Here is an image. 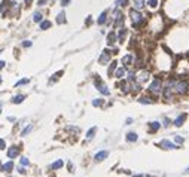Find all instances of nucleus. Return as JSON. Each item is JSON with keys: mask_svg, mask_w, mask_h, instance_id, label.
<instances>
[{"mask_svg": "<svg viewBox=\"0 0 189 177\" xmlns=\"http://www.w3.org/2000/svg\"><path fill=\"white\" fill-rule=\"evenodd\" d=\"M139 101H140L141 104H152V103H153V100H151L149 97H140Z\"/></svg>", "mask_w": 189, "mask_h": 177, "instance_id": "nucleus-26", "label": "nucleus"}, {"mask_svg": "<svg viewBox=\"0 0 189 177\" xmlns=\"http://www.w3.org/2000/svg\"><path fill=\"white\" fill-rule=\"evenodd\" d=\"M106 21H107V12H103V14L98 17V21H97V22H98L100 25H103Z\"/></svg>", "mask_w": 189, "mask_h": 177, "instance_id": "nucleus-22", "label": "nucleus"}, {"mask_svg": "<svg viewBox=\"0 0 189 177\" xmlns=\"http://www.w3.org/2000/svg\"><path fill=\"white\" fill-rule=\"evenodd\" d=\"M24 98H25V95H22V94H19V95H15L14 98H12V103L14 104H19V103H22L24 101Z\"/></svg>", "mask_w": 189, "mask_h": 177, "instance_id": "nucleus-15", "label": "nucleus"}, {"mask_svg": "<svg viewBox=\"0 0 189 177\" xmlns=\"http://www.w3.org/2000/svg\"><path fill=\"white\" fill-rule=\"evenodd\" d=\"M95 131H97V128H95V127H93V128H91V129L88 131V133H87V140H91V139H93L94 134H95Z\"/></svg>", "mask_w": 189, "mask_h": 177, "instance_id": "nucleus-29", "label": "nucleus"}, {"mask_svg": "<svg viewBox=\"0 0 189 177\" xmlns=\"http://www.w3.org/2000/svg\"><path fill=\"white\" fill-rule=\"evenodd\" d=\"M125 67H118V69H115V71H113V75L118 77V79H122L124 76H125Z\"/></svg>", "mask_w": 189, "mask_h": 177, "instance_id": "nucleus-11", "label": "nucleus"}, {"mask_svg": "<svg viewBox=\"0 0 189 177\" xmlns=\"http://www.w3.org/2000/svg\"><path fill=\"white\" fill-rule=\"evenodd\" d=\"M91 21H93V18L88 17V18H87V24H91Z\"/></svg>", "mask_w": 189, "mask_h": 177, "instance_id": "nucleus-42", "label": "nucleus"}, {"mask_svg": "<svg viewBox=\"0 0 189 177\" xmlns=\"http://www.w3.org/2000/svg\"><path fill=\"white\" fill-rule=\"evenodd\" d=\"M159 127H161V124H159V122H156V121L151 122V125H149V128H151L152 133H153V131H158V129H159Z\"/></svg>", "mask_w": 189, "mask_h": 177, "instance_id": "nucleus-23", "label": "nucleus"}, {"mask_svg": "<svg viewBox=\"0 0 189 177\" xmlns=\"http://www.w3.org/2000/svg\"><path fill=\"white\" fill-rule=\"evenodd\" d=\"M61 167H63V161H61V159L55 161V162L51 165V168H52V170H58V168H61Z\"/></svg>", "mask_w": 189, "mask_h": 177, "instance_id": "nucleus-28", "label": "nucleus"}, {"mask_svg": "<svg viewBox=\"0 0 189 177\" xmlns=\"http://www.w3.org/2000/svg\"><path fill=\"white\" fill-rule=\"evenodd\" d=\"M186 119V115H182V116H179L177 119L174 121V125L176 127H182V124H183V121Z\"/></svg>", "mask_w": 189, "mask_h": 177, "instance_id": "nucleus-21", "label": "nucleus"}, {"mask_svg": "<svg viewBox=\"0 0 189 177\" xmlns=\"http://www.w3.org/2000/svg\"><path fill=\"white\" fill-rule=\"evenodd\" d=\"M31 129H33V125H28V127H25L22 131H21V135H27L28 133H30V131Z\"/></svg>", "mask_w": 189, "mask_h": 177, "instance_id": "nucleus-30", "label": "nucleus"}, {"mask_svg": "<svg viewBox=\"0 0 189 177\" xmlns=\"http://www.w3.org/2000/svg\"><path fill=\"white\" fill-rule=\"evenodd\" d=\"M107 156H109V152H107V150H101V152L95 153L94 158H95V161H97V162H100V161H104V159L107 158Z\"/></svg>", "mask_w": 189, "mask_h": 177, "instance_id": "nucleus-9", "label": "nucleus"}, {"mask_svg": "<svg viewBox=\"0 0 189 177\" xmlns=\"http://www.w3.org/2000/svg\"><path fill=\"white\" fill-rule=\"evenodd\" d=\"M95 88L100 91V92L103 94V95H109L110 94V91H109V88L104 85L101 81H100V77H95Z\"/></svg>", "mask_w": 189, "mask_h": 177, "instance_id": "nucleus-4", "label": "nucleus"}, {"mask_svg": "<svg viewBox=\"0 0 189 177\" xmlns=\"http://www.w3.org/2000/svg\"><path fill=\"white\" fill-rule=\"evenodd\" d=\"M98 63L100 64H107V63H110V52H109V49H104V52L100 55V58H98Z\"/></svg>", "mask_w": 189, "mask_h": 177, "instance_id": "nucleus-6", "label": "nucleus"}, {"mask_svg": "<svg viewBox=\"0 0 189 177\" xmlns=\"http://www.w3.org/2000/svg\"><path fill=\"white\" fill-rule=\"evenodd\" d=\"M149 76H151V75H149L147 71L141 70V71H139V75H135V82H139L141 85V83H145V82L149 81Z\"/></svg>", "mask_w": 189, "mask_h": 177, "instance_id": "nucleus-5", "label": "nucleus"}, {"mask_svg": "<svg viewBox=\"0 0 189 177\" xmlns=\"http://www.w3.org/2000/svg\"><path fill=\"white\" fill-rule=\"evenodd\" d=\"M19 162H21V165H22V167H27L28 164H30V161H28L27 158H21V161H19Z\"/></svg>", "mask_w": 189, "mask_h": 177, "instance_id": "nucleus-34", "label": "nucleus"}, {"mask_svg": "<svg viewBox=\"0 0 189 177\" xmlns=\"http://www.w3.org/2000/svg\"><path fill=\"white\" fill-rule=\"evenodd\" d=\"M147 91H149L151 94H153V95H159L161 91H162V82H161V79L155 77L153 82L151 83V87L147 88Z\"/></svg>", "mask_w": 189, "mask_h": 177, "instance_id": "nucleus-1", "label": "nucleus"}, {"mask_svg": "<svg viewBox=\"0 0 189 177\" xmlns=\"http://www.w3.org/2000/svg\"><path fill=\"white\" fill-rule=\"evenodd\" d=\"M115 69H116V61H112V63H110V65H109V69H107V73H109V76H112V75H113Z\"/></svg>", "mask_w": 189, "mask_h": 177, "instance_id": "nucleus-25", "label": "nucleus"}, {"mask_svg": "<svg viewBox=\"0 0 189 177\" xmlns=\"http://www.w3.org/2000/svg\"><path fill=\"white\" fill-rule=\"evenodd\" d=\"M12 170H14V162H12V161H8V162H6V164H3V165H2V171H12Z\"/></svg>", "mask_w": 189, "mask_h": 177, "instance_id": "nucleus-13", "label": "nucleus"}, {"mask_svg": "<svg viewBox=\"0 0 189 177\" xmlns=\"http://www.w3.org/2000/svg\"><path fill=\"white\" fill-rule=\"evenodd\" d=\"M28 82H30L28 79H21V81H18V82L15 83V87H17V88H19V87H21V85H27Z\"/></svg>", "mask_w": 189, "mask_h": 177, "instance_id": "nucleus-31", "label": "nucleus"}, {"mask_svg": "<svg viewBox=\"0 0 189 177\" xmlns=\"http://www.w3.org/2000/svg\"><path fill=\"white\" fill-rule=\"evenodd\" d=\"M128 0H116V6H127Z\"/></svg>", "mask_w": 189, "mask_h": 177, "instance_id": "nucleus-32", "label": "nucleus"}, {"mask_svg": "<svg viewBox=\"0 0 189 177\" xmlns=\"http://www.w3.org/2000/svg\"><path fill=\"white\" fill-rule=\"evenodd\" d=\"M130 15H131V21H133V25H134V27H139V25H141L143 22H145V17H143L139 11L131 9Z\"/></svg>", "mask_w": 189, "mask_h": 177, "instance_id": "nucleus-2", "label": "nucleus"}, {"mask_svg": "<svg viewBox=\"0 0 189 177\" xmlns=\"http://www.w3.org/2000/svg\"><path fill=\"white\" fill-rule=\"evenodd\" d=\"M158 2L159 0H149V6H151V8H156V6H158Z\"/></svg>", "mask_w": 189, "mask_h": 177, "instance_id": "nucleus-33", "label": "nucleus"}, {"mask_svg": "<svg viewBox=\"0 0 189 177\" xmlns=\"http://www.w3.org/2000/svg\"><path fill=\"white\" fill-rule=\"evenodd\" d=\"M133 6L135 11H140L145 8V0H133Z\"/></svg>", "mask_w": 189, "mask_h": 177, "instance_id": "nucleus-12", "label": "nucleus"}, {"mask_svg": "<svg viewBox=\"0 0 189 177\" xmlns=\"http://www.w3.org/2000/svg\"><path fill=\"white\" fill-rule=\"evenodd\" d=\"M43 19V14L42 12H34V15H33V21L34 22H40Z\"/></svg>", "mask_w": 189, "mask_h": 177, "instance_id": "nucleus-20", "label": "nucleus"}, {"mask_svg": "<svg viewBox=\"0 0 189 177\" xmlns=\"http://www.w3.org/2000/svg\"><path fill=\"white\" fill-rule=\"evenodd\" d=\"M52 2H55V0H52Z\"/></svg>", "mask_w": 189, "mask_h": 177, "instance_id": "nucleus-47", "label": "nucleus"}, {"mask_svg": "<svg viewBox=\"0 0 189 177\" xmlns=\"http://www.w3.org/2000/svg\"><path fill=\"white\" fill-rule=\"evenodd\" d=\"M137 140V134L135 133H128L127 134V141H135Z\"/></svg>", "mask_w": 189, "mask_h": 177, "instance_id": "nucleus-27", "label": "nucleus"}, {"mask_svg": "<svg viewBox=\"0 0 189 177\" xmlns=\"http://www.w3.org/2000/svg\"><path fill=\"white\" fill-rule=\"evenodd\" d=\"M5 65H6V63H5L3 60H0V70H2V69L5 67Z\"/></svg>", "mask_w": 189, "mask_h": 177, "instance_id": "nucleus-41", "label": "nucleus"}, {"mask_svg": "<svg viewBox=\"0 0 189 177\" xmlns=\"http://www.w3.org/2000/svg\"><path fill=\"white\" fill-rule=\"evenodd\" d=\"M39 6H43V5H46V0H39Z\"/></svg>", "mask_w": 189, "mask_h": 177, "instance_id": "nucleus-40", "label": "nucleus"}, {"mask_svg": "<svg viewBox=\"0 0 189 177\" xmlns=\"http://www.w3.org/2000/svg\"><path fill=\"white\" fill-rule=\"evenodd\" d=\"M101 104H103L101 100H94V101H93V106H95V107H97V106H101Z\"/></svg>", "mask_w": 189, "mask_h": 177, "instance_id": "nucleus-36", "label": "nucleus"}, {"mask_svg": "<svg viewBox=\"0 0 189 177\" xmlns=\"http://www.w3.org/2000/svg\"><path fill=\"white\" fill-rule=\"evenodd\" d=\"M173 89H174V94H179V95L185 94L188 91V82H185V81H176Z\"/></svg>", "mask_w": 189, "mask_h": 177, "instance_id": "nucleus-3", "label": "nucleus"}, {"mask_svg": "<svg viewBox=\"0 0 189 177\" xmlns=\"http://www.w3.org/2000/svg\"><path fill=\"white\" fill-rule=\"evenodd\" d=\"M51 177H55V176H51Z\"/></svg>", "mask_w": 189, "mask_h": 177, "instance_id": "nucleus-45", "label": "nucleus"}, {"mask_svg": "<svg viewBox=\"0 0 189 177\" xmlns=\"http://www.w3.org/2000/svg\"><path fill=\"white\" fill-rule=\"evenodd\" d=\"M133 61H134V57L131 55V54H128V55H125L122 58V64H124V67H128V65H131L133 64Z\"/></svg>", "mask_w": 189, "mask_h": 177, "instance_id": "nucleus-8", "label": "nucleus"}, {"mask_svg": "<svg viewBox=\"0 0 189 177\" xmlns=\"http://www.w3.org/2000/svg\"><path fill=\"white\" fill-rule=\"evenodd\" d=\"M70 3V0H63V2H61V6H67Z\"/></svg>", "mask_w": 189, "mask_h": 177, "instance_id": "nucleus-39", "label": "nucleus"}, {"mask_svg": "<svg viewBox=\"0 0 189 177\" xmlns=\"http://www.w3.org/2000/svg\"><path fill=\"white\" fill-rule=\"evenodd\" d=\"M185 173H186V174H189V167L186 168V171H185Z\"/></svg>", "mask_w": 189, "mask_h": 177, "instance_id": "nucleus-44", "label": "nucleus"}, {"mask_svg": "<svg viewBox=\"0 0 189 177\" xmlns=\"http://www.w3.org/2000/svg\"><path fill=\"white\" fill-rule=\"evenodd\" d=\"M125 36H127V30L121 27V30H119V33H118V36H116V37H118L119 42H124V40H125Z\"/></svg>", "mask_w": 189, "mask_h": 177, "instance_id": "nucleus-14", "label": "nucleus"}, {"mask_svg": "<svg viewBox=\"0 0 189 177\" xmlns=\"http://www.w3.org/2000/svg\"><path fill=\"white\" fill-rule=\"evenodd\" d=\"M119 87H121V89H122V92H124V94H127L128 91H130V85H128V82H125V81H122Z\"/></svg>", "mask_w": 189, "mask_h": 177, "instance_id": "nucleus-19", "label": "nucleus"}, {"mask_svg": "<svg viewBox=\"0 0 189 177\" xmlns=\"http://www.w3.org/2000/svg\"><path fill=\"white\" fill-rule=\"evenodd\" d=\"M19 155V147L18 146H11L9 150H8V158H17V156Z\"/></svg>", "mask_w": 189, "mask_h": 177, "instance_id": "nucleus-7", "label": "nucleus"}, {"mask_svg": "<svg viewBox=\"0 0 189 177\" xmlns=\"http://www.w3.org/2000/svg\"><path fill=\"white\" fill-rule=\"evenodd\" d=\"M5 146H6L5 140H2V139H0V149H5Z\"/></svg>", "mask_w": 189, "mask_h": 177, "instance_id": "nucleus-38", "label": "nucleus"}, {"mask_svg": "<svg viewBox=\"0 0 189 177\" xmlns=\"http://www.w3.org/2000/svg\"><path fill=\"white\" fill-rule=\"evenodd\" d=\"M0 113H2V110H0Z\"/></svg>", "mask_w": 189, "mask_h": 177, "instance_id": "nucleus-48", "label": "nucleus"}, {"mask_svg": "<svg viewBox=\"0 0 189 177\" xmlns=\"http://www.w3.org/2000/svg\"><path fill=\"white\" fill-rule=\"evenodd\" d=\"M140 89H141V87H140L139 82H131V91H133L134 94H137Z\"/></svg>", "mask_w": 189, "mask_h": 177, "instance_id": "nucleus-17", "label": "nucleus"}, {"mask_svg": "<svg viewBox=\"0 0 189 177\" xmlns=\"http://www.w3.org/2000/svg\"><path fill=\"white\" fill-rule=\"evenodd\" d=\"M115 39H116V34H115V33H113V31L109 33V34H107V43H109V45H113V43H115Z\"/></svg>", "mask_w": 189, "mask_h": 177, "instance_id": "nucleus-24", "label": "nucleus"}, {"mask_svg": "<svg viewBox=\"0 0 189 177\" xmlns=\"http://www.w3.org/2000/svg\"><path fill=\"white\" fill-rule=\"evenodd\" d=\"M31 46V42L30 40H24L22 42V48H30Z\"/></svg>", "mask_w": 189, "mask_h": 177, "instance_id": "nucleus-35", "label": "nucleus"}, {"mask_svg": "<svg viewBox=\"0 0 189 177\" xmlns=\"http://www.w3.org/2000/svg\"><path fill=\"white\" fill-rule=\"evenodd\" d=\"M147 177H152V176H147Z\"/></svg>", "mask_w": 189, "mask_h": 177, "instance_id": "nucleus-46", "label": "nucleus"}, {"mask_svg": "<svg viewBox=\"0 0 189 177\" xmlns=\"http://www.w3.org/2000/svg\"><path fill=\"white\" fill-rule=\"evenodd\" d=\"M25 2V5H31V2H33V0H24Z\"/></svg>", "mask_w": 189, "mask_h": 177, "instance_id": "nucleus-43", "label": "nucleus"}, {"mask_svg": "<svg viewBox=\"0 0 189 177\" xmlns=\"http://www.w3.org/2000/svg\"><path fill=\"white\" fill-rule=\"evenodd\" d=\"M174 140H176V143H183V139H182V137H179V135H177V137H176V139H174Z\"/></svg>", "mask_w": 189, "mask_h": 177, "instance_id": "nucleus-37", "label": "nucleus"}, {"mask_svg": "<svg viewBox=\"0 0 189 177\" xmlns=\"http://www.w3.org/2000/svg\"><path fill=\"white\" fill-rule=\"evenodd\" d=\"M159 146H161L162 149H176V147H177V146L174 145V143L168 141V140H162V141L159 143Z\"/></svg>", "mask_w": 189, "mask_h": 177, "instance_id": "nucleus-10", "label": "nucleus"}, {"mask_svg": "<svg viewBox=\"0 0 189 177\" xmlns=\"http://www.w3.org/2000/svg\"><path fill=\"white\" fill-rule=\"evenodd\" d=\"M64 22H66V14H64V12H60L58 17H57V24H64Z\"/></svg>", "mask_w": 189, "mask_h": 177, "instance_id": "nucleus-18", "label": "nucleus"}, {"mask_svg": "<svg viewBox=\"0 0 189 177\" xmlns=\"http://www.w3.org/2000/svg\"><path fill=\"white\" fill-rule=\"evenodd\" d=\"M51 27V21H48V19H42L40 21V30H48Z\"/></svg>", "mask_w": 189, "mask_h": 177, "instance_id": "nucleus-16", "label": "nucleus"}]
</instances>
